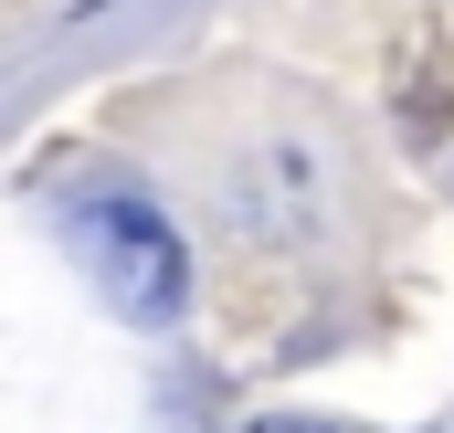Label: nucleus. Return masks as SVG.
<instances>
[{
    "label": "nucleus",
    "instance_id": "1",
    "mask_svg": "<svg viewBox=\"0 0 454 433\" xmlns=\"http://www.w3.org/2000/svg\"><path fill=\"white\" fill-rule=\"evenodd\" d=\"M74 254H85V275L106 286L116 318L137 327H169L180 307H191V254H180V232L148 212V201H116V191H85L74 201Z\"/></svg>",
    "mask_w": 454,
    "mask_h": 433
},
{
    "label": "nucleus",
    "instance_id": "2",
    "mask_svg": "<svg viewBox=\"0 0 454 433\" xmlns=\"http://www.w3.org/2000/svg\"><path fill=\"white\" fill-rule=\"evenodd\" d=\"M254 433H328V423H254Z\"/></svg>",
    "mask_w": 454,
    "mask_h": 433
}]
</instances>
